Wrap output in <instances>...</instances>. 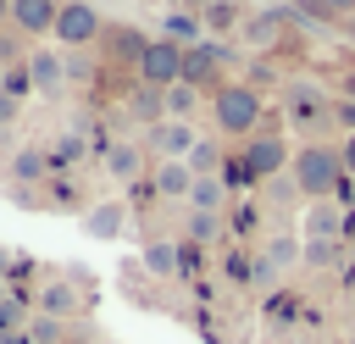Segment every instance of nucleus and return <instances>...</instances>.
Here are the masks:
<instances>
[{
	"mask_svg": "<svg viewBox=\"0 0 355 344\" xmlns=\"http://www.w3.org/2000/svg\"><path fill=\"white\" fill-rule=\"evenodd\" d=\"M222 222H227V233L244 244V239H255L261 233V200H233L227 211H222Z\"/></svg>",
	"mask_w": 355,
	"mask_h": 344,
	"instance_id": "20",
	"label": "nucleus"
},
{
	"mask_svg": "<svg viewBox=\"0 0 355 344\" xmlns=\"http://www.w3.org/2000/svg\"><path fill=\"white\" fill-rule=\"evenodd\" d=\"M6 22H11V0H0V28H6Z\"/></svg>",
	"mask_w": 355,
	"mask_h": 344,
	"instance_id": "47",
	"label": "nucleus"
},
{
	"mask_svg": "<svg viewBox=\"0 0 355 344\" xmlns=\"http://www.w3.org/2000/svg\"><path fill=\"white\" fill-rule=\"evenodd\" d=\"M144 272L150 277H178V244L172 239H150L144 244Z\"/></svg>",
	"mask_w": 355,
	"mask_h": 344,
	"instance_id": "24",
	"label": "nucleus"
},
{
	"mask_svg": "<svg viewBox=\"0 0 355 344\" xmlns=\"http://www.w3.org/2000/svg\"><path fill=\"white\" fill-rule=\"evenodd\" d=\"M6 172H11V189H33V183H50V155H44L39 144H22V150L6 161Z\"/></svg>",
	"mask_w": 355,
	"mask_h": 344,
	"instance_id": "12",
	"label": "nucleus"
},
{
	"mask_svg": "<svg viewBox=\"0 0 355 344\" xmlns=\"http://www.w3.org/2000/svg\"><path fill=\"white\" fill-rule=\"evenodd\" d=\"M17 122H22V105H17L11 94H0V133H11Z\"/></svg>",
	"mask_w": 355,
	"mask_h": 344,
	"instance_id": "41",
	"label": "nucleus"
},
{
	"mask_svg": "<svg viewBox=\"0 0 355 344\" xmlns=\"http://www.w3.org/2000/svg\"><path fill=\"white\" fill-rule=\"evenodd\" d=\"M261 255H266V261H272V266H277V272H288V266H294V261H300V255H305V244H300V239H294V233H272V239H266V250H261Z\"/></svg>",
	"mask_w": 355,
	"mask_h": 344,
	"instance_id": "25",
	"label": "nucleus"
},
{
	"mask_svg": "<svg viewBox=\"0 0 355 344\" xmlns=\"http://www.w3.org/2000/svg\"><path fill=\"white\" fill-rule=\"evenodd\" d=\"M244 17H250V6H244V0H211V6L200 11L205 39H227V33H239V28H244Z\"/></svg>",
	"mask_w": 355,
	"mask_h": 344,
	"instance_id": "14",
	"label": "nucleus"
},
{
	"mask_svg": "<svg viewBox=\"0 0 355 344\" xmlns=\"http://www.w3.org/2000/svg\"><path fill=\"white\" fill-rule=\"evenodd\" d=\"M222 161H227V150H222L216 139H194V150H189V172H194V178H216Z\"/></svg>",
	"mask_w": 355,
	"mask_h": 344,
	"instance_id": "21",
	"label": "nucleus"
},
{
	"mask_svg": "<svg viewBox=\"0 0 355 344\" xmlns=\"http://www.w3.org/2000/svg\"><path fill=\"white\" fill-rule=\"evenodd\" d=\"M194 111H200V89H194V83H172V89H166V117H172V122H189Z\"/></svg>",
	"mask_w": 355,
	"mask_h": 344,
	"instance_id": "27",
	"label": "nucleus"
},
{
	"mask_svg": "<svg viewBox=\"0 0 355 344\" xmlns=\"http://www.w3.org/2000/svg\"><path fill=\"white\" fill-rule=\"evenodd\" d=\"M344 100H355V72H344Z\"/></svg>",
	"mask_w": 355,
	"mask_h": 344,
	"instance_id": "46",
	"label": "nucleus"
},
{
	"mask_svg": "<svg viewBox=\"0 0 355 344\" xmlns=\"http://www.w3.org/2000/svg\"><path fill=\"white\" fill-rule=\"evenodd\" d=\"M28 72H33V94H61L67 89V67L55 50H28Z\"/></svg>",
	"mask_w": 355,
	"mask_h": 344,
	"instance_id": "15",
	"label": "nucleus"
},
{
	"mask_svg": "<svg viewBox=\"0 0 355 344\" xmlns=\"http://www.w3.org/2000/svg\"><path fill=\"white\" fill-rule=\"evenodd\" d=\"M305 266H316V272H327V266H338V239H305V255H300Z\"/></svg>",
	"mask_w": 355,
	"mask_h": 344,
	"instance_id": "31",
	"label": "nucleus"
},
{
	"mask_svg": "<svg viewBox=\"0 0 355 344\" xmlns=\"http://www.w3.org/2000/svg\"><path fill=\"white\" fill-rule=\"evenodd\" d=\"M194 272H205V244H178V277H194Z\"/></svg>",
	"mask_w": 355,
	"mask_h": 344,
	"instance_id": "37",
	"label": "nucleus"
},
{
	"mask_svg": "<svg viewBox=\"0 0 355 344\" xmlns=\"http://www.w3.org/2000/svg\"><path fill=\"white\" fill-rule=\"evenodd\" d=\"M161 39H172V44H200L205 39V22H200V11H183V6H172L166 17H161Z\"/></svg>",
	"mask_w": 355,
	"mask_h": 344,
	"instance_id": "18",
	"label": "nucleus"
},
{
	"mask_svg": "<svg viewBox=\"0 0 355 344\" xmlns=\"http://www.w3.org/2000/svg\"><path fill=\"white\" fill-rule=\"evenodd\" d=\"M194 139H200V133H194V122H172V117L150 128V150H155L161 161H189Z\"/></svg>",
	"mask_w": 355,
	"mask_h": 344,
	"instance_id": "10",
	"label": "nucleus"
},
{
	"mask_svg": "<svg viewBox=\"0 0 355 344\" xmlns=\"http://www.w3.org/2000/svg\"><path fill=\"white\" fill-rule=\"evenodd\" d=\"M100 161H105V178L111 183H139L144 178V150L128 144V139H105L100 144Z\"/></svg>",
	"mask_w": 355,
	"mask_h": 344,
	"instance_id": "8",
	"label": "nucleus"
},
{
	"mask_svg": "<svg viewBox=\"0 0 355 344\" xmlns=\"http://www.w3.org/2000/svg\"><path fill=\"white\" fill-rule=\"evenodd\" d=\"M44 205H50V211H89V205H83V189H78L72 178H55V172H50V183H44Z\"/></svg>",
	"mask_w": 355,
	"mask_h": 344,
	"instance_id": "22",
	"label": "nucleus"
},
{
	"mask_svg": "<svg viewBox=\"0 0 355 344\" xmlns=\"http://www.w3.org/2000/svg\"><path fill=\"white\" fill-rule=\"evenodd\" d=\"M189 205H194V211H227V205H233V194L222 189V178H194Z\"/></svg>",
	"mask_w": 355,
	"mask_h": 344,
	"instance_id": "23",
	"label": "nucleus"
},
{
	"mask_svg": "<svg viewBox=\"0 0 355 344\" xmlns=\"http://www.w3.org/2000/svg\"><path fill=\"white\" fill-rule=\"evenodd\" d=\"M128 111H133L144 128L166 122V89H155V83H139V78H133V89H128Z\"/></svg>",
	"mask_w": 355,
	"mask_h": 344,
	"instance_id": "17",
	"label": "nucleus"
},
{
	"mask_svg": "<svg viewBox=\"0 0 355 344\" xmlns=\"http://www.w3.org/2000/svg\"><path fill=\"white\" fill-rule=\"evenodd\" d=\"M39 311H44V316H72V311H78V294H72L67 283H50V289L39 294Z\"/></svg>",
	"mask_w": 355,
	"mask_h": 344,
	"instance_id": "30",
	"label": "nucleus"
},
{
	"mask_svg": "<svg viewBox=\"0 0 355 344\" xmlns=\"http://www.w3.org/2000/svg\"><path fill=\"white\" fill-rule=\"evenodd\" d=\"M344 233V205L338 200H311L305 211V239H338Z\"/></svg>",
	"mask_w": 355,
	"mask_h": 344,
	"instance_id": "19",
	"label": "nucleus"
},
{
	"mask_svg": "<svg viewBox=\"0 0 355 344\" xmlns=\"http://www.w3.org/2000/svg\"><path fill=\"white\" fill-rule=\"evenodd\" d=\"M44 155H50V166H72V161H83V139H78V133H61Z\"/></svg>",
	"mask_w": 355,
	"mask_h": 344,
	"instance_id": "33",
	"label": "nucleus"
},
{
	"mask_svg": "<svg viewBox=\"0 0 355 344\" xmlns=\"http://www.w3.org/2000/svg\"><path fill=\"white\" fill-rule=\"evenodd\" d=\"M266 311H272V322H294V316H300V300H294V294H277Z\"/></svg>",
	"mask_w": 355,
	"mask_h": 344,
	"instance_id": "40",
	"label": "nucleus"
},
{
	"mask_svg": "<svg viewBox=\"0 0 355 344\" xmlns=\"http://www.w3.org/2000/svg\"><path fill=\"white\" fill-rule=\"evenodd\" d=\"M288 178L300 183V194L305 200H349V172H344V150L338 144H327V139H311V144H300L294 150V161H288Z\"/></svg>",
	"mask_w": 355,
	"mask_h": 344,
	"instance_id": "1",
	"label": "nucleus"
},
{
	"mask_svg": "<svg viewBox=\"0 0 355 344\" xmlns=\"http://www.w3.org/2000/svg\"><path fill=\"white\" fill-rule=\"evenodd\" d=\"M172 6H183V11H205L211 0H172Z\"/></svg>",
	"mask_w": 355,
	"mask_h": 344,
	"instance_id": "45",
	"label": "nucleus"
},
{
	"mask_svg": "<svg viewBox=\"0 0 355 344\" xmlns=\"http://www.w3.org/2000/svg\"><path fill=\"white\" fill-rule=\"evenodd\" d=\"M327 17H344V11H355V0H316Z\"/></svg>",
	"mask_w": 355,
	"mask_h": 344,
	"instance_id": "42",
	"label": "nucleus"
},
{
	"mask_svg": "<svg viewBox=\"0 0 355 344\" xmlns=\"http://www.w3.org/2000/svg\"><path fill=\"white\" fill-rule=\"evenodd\" d=\"M261 117H266V100H261V89H250L244 78H227V83L211 94V122H216L222 139H250V133L261 128Z\"/></svg>",
	"mask_w": 355,
	"mask_h": 344,
	"instance_id": "2",
	"label": "nucleus"
},
{
	"mask_svg": "<svg viewBox=\"0 0 355 344\" xmlns=\"http://www.w3.org/2000/svg\"><path fill=\"white\" fill-rule=\"evenodd\" d=\"M222 227H227L222 211H194V216H189V239H194V244H216Z\"/></svg>",
	"mask_w": 355,
	"mask_h": 344,
	"instance_id": "29",
	"label": "nucleus"
},
{
	"mask_svg": "<svg viewBox=\"0 0 355 344\" xmlns=\"http://www.w3.org/2000/svg\"><path fill=\"white\" fill-rule=\"evenodd\" d=\"M6 261H11V255H6V250H0V277H6V272H11V266H6Z\"/></svg>",
	"mask_w": 355,
	"mask_h": 344,
	"instance_id": "48",
	"label": "nucleus"
},
{
	"mask_svg": "<svg viewBox=\"0 0 355 344\" xmlns=\"http://www.w3.org/2000/svg\"><path fill=\"white\" fill-rule=\"evenodd\" d=\"M133 78H139V83H155V89L183 83V44H172V39L150 33V44H144V55H139Z\"/></svg>",
	"mask_w": 355,
	"mask_h": 344,
	"instance_id": "7",
	"label": "nucleus"
},
{
	"mask_svg": "<svg viewBox=\"0 0 355 344\" xmlns=\"http://www.w3.org/2000/svg\"><path fill=\"white\" fill-rule=\"evenodd\" d=\"M150 189H155V200H189V189H194V172H189V161H155V172H150Z\"/></svg>",
	"mask_w": 355,
	"mask_h": 344,
	"instance_id": "13",
	"label": "nucleus"
},
{
	"mask_svg": "<svg viewBox=\"0 0 355 344\" xmlns=\"http://www.w3.org/2000/svg\"><path fill=\"white\" fill-rule=\"evenodd\" d=\"M100 44H105V61H116V67H139L150 33H144V28H128V22H111V28L100 33Z\"/></svg>",
	"mask_w": 355,
	"mask_h": 344,
	"instance_id": "9",
	"label": "nucleus"
},
{
	"mask_svg": "<svg viewBox=\"0 0 355 344\" xmlns=\"http://www.w3.org/2000/svg\"><path fill=\"white\" fill-rule=\"evenodd\" d=\"M61 67H67V83H89V78H94L89 50H61Z\"/></svg>",
	"mask_w": 355,
	"mask_h": 344,
	"instance_id": "34",
	"label": "nucleus"
},
{
	"mask_svg": "<svg viewBox=\"0 0 355 344\" xmlns=\"http://www.w3.org/2000/svg\"><path fill=\"white\" fill-rule=\"evenodd\" d=\"M122 227H128V205L122 200H100V205L83 211V233L89 239H116Z\"/></svg>",
	"mask_w": 355,
	"mask_h": 344,
	"instance_id": "16",
	"label": "nucleus"
},
{
	"mask_svg": "<svg viewBox=\"0 0 355 344\" xmlns=\"http://www.w3.org/2000/svg\"><path fill=\"white\" fill-rule=\"evenodd\" d=\"M333 128H344V133H355V100H344V94H333Z\"/></svg>",
	"mask_w": 355,
	"mask_h": 344,
	"instance_id": "38",
	"label": "nucleus"
},
{
	"mask_svg": "<svg viewBox=\"0 0 355 344\" xmlns=\"http://www.w3.org/2000/svg\"><path fill=\"white\" fill-rule=\"evenodd\" d=\"M233 155L244 161V172L255 178V189H261L266 178H283V172H288V139H283L277 128H255L250 139H239Z\"/></svg>",
	"mask_w": 355,
	"mask_h": 344,
	"instance_id": "4",
	"label": "nucleus"
},
{
	"mask_svg": "<svg viewBox=\"0 0 355 344\" xmlns=\"http://www.w3.org/2000/svg\"><path fill=\"white\" fill-rule=\"evenodd\" d=\"M239 39L255 55H272V50L294 44V6H261V11H250L244 28H239Z\"/></svg>",
	"mask_w": 355,
	"mask_h": 344,
	"instance_id": "5",
	"label": "nucleus"
},
{
	"mask_svg": "<svg viewBox=\"0 0 355 344\" xmlns=\"http://www.w3.org/2000/svg\"><path fill=\"white\" fill-rule=\"evenodd\" d=\"M17 61H28V33L22 28H0V67H17Z\"/></svg>",
	"mask_w": 355,
	"mask_h": 344,
	"instance_id": "32",
	"label": "nucleus"
},
{
	"mask_svg": "<svg viewBox=\"0 0 355 344\" xmlns=\"http://www.w3.org/2000/svg\"><path fill=\"white\" fill-rule=\"evenodd\" d=\"M261 189H266V200H272V205H294V200H305V194H300V183H294V178H266V183H261Z\"/></svg>",
	"mask_w": 355,
	"mask_h": 344,
	"instance_id": "36",
	"label": "nucleus"
},
{
	"mask_svg": "<svg viewBox=\"0 0 355 344\" xmlns=\"http://www.w3.org/2000/svg\"><path fill=\"white\" fill-rule=\"evenodd\" d=\"M28 333H33V344H61V338H67L61 316H44V311H39L33 322H28Z\"/></svg>",
	"mask_w": 355,
	"mask_h": 344,
	"instance_id": "35",
	"label": "nucleus"
},
{
	"mask_svg": "<svg viewBox=\"0 0 355 344\" xmlns=\"http://www.w3.org/2000/svg\"><path fill=\"white\" fill-rule=\"evenodd\" d=\"M55 17H61V0H11V28H22L28 39L55 33Z\"/></svg>",
	"mask_w": 355,
	"mask_h": 344,
	"instance_id": "11",
	"label": "nucleus"
},
{
	"mask_svg": "<svg viewBox=\"0 0 355 344\" xmlns=\"http://www.w3.org/2000/svg\"><path fill=\"white\" fill-rule=\"evenodd\" d=\"M0 94H11L17 105L33 94V72H28V61H17V67H6V72H0Z\"/></svg>",
	"mask_w": 355,
	"mask_h": 344,
	"instance_id": "28",
	"label": "nucleus"
},
{
	"mask_svg": "<svg viewBox=\"0 0 355 344\" xmlns=\"http://www.w3.org/2000/svg\"><path fill=\"white\" fill-rule=\"evenodd\" d=\"M277 277H283V272H277L266 255H255V283H250V289H277Z\"/></svg>",
	"mask_w": 355,
	"mask_h": 344,
	"instance_id": "39",
	"label": "nucleus"
},
{
	"mask_svg": "<svg viewBox=\"0 0 355 344\" xmlns=\"http://www.w3.org/2000/svg\"><path fill=\"white\" fill-rule=\"evenodd\" d=\"M283 117L300 133H322L333 128V89L311 83V78H283Z\"/></svg>",
	"mask_w": 355,
	"mask_h": 344,
	"instance_id": "3",
	"label": "nucleus"
},
{
	"mask_svg": "<svg viewBox=\"0 0 355 344\" xmlns=\"http://www.w3.org/2000/svg\"><path fill=\"white\" fill-rule=\"evenodd\" d=\"M338 150H344V172L355 178V133H344V144H338Z\"/></svg>",
	"mask_w": 355,
	"mask_h": 344,
	"instance_id": "43",
	"label": "nucleus"
},
{
	"mask_svg": "<svg viewBox=\"0 0 355 344\" xmlns=\"http://www.w3.org/2000/svg\"><path fill=\"white\" fill-rule=\"evenodd\" d=\"M222 277L239 283V289H250V283H255V255H250L244 244H233V250L222 255Z\"/></svg>",
	"mask_w": 355,
	"mask_h": 344,
	"instance_id": "26",
	"label": "nucleus"
},
{
	"mask_svg": "<svg viewBox=\"0 0 355 344\" xmlns=\"http://www.w3.org/2000/svg\"><path fill=\"white\" fill-rule=\"evenodd\" d=\"M0 344H33V333L28 327H11V333H0Z\"/></svg>",
	"mask_w": 355,
	"mask_h": 344,
	"instance_id": "44",
	"label": "nucleus"
},
{
	"mask_svg": "<svg viewBox=\"0 0 355 344\" xmlns=\"http://www.w3.org/2000/svg\"><path fill=\"white\" fill-rule=\"evenodd\" d=\"M100 33H105V17L89 0H61V17H55L61 50H89V44H100Z\"/></svg>",
	"mask_w": 355,
	"mask_h": 344,
	"instance_id": "6",
	"label": "nucleus"
}]
</instances>
